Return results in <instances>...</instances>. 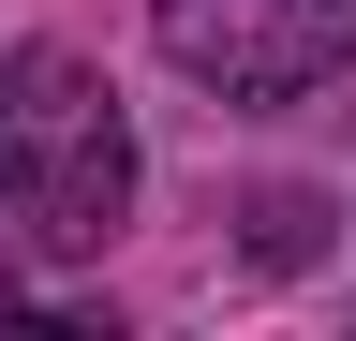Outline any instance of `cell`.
Masks as SVG:
<instances>
[{"instance_id":"obj_2","label":"cell","mask_w":356,"mask_h":341,"mask_svg":"<svg viewBox=\"0 0 356 341\" xmlns=\"http://www.w3.org/2000/svg\"><path fill=\"white\" fill-rule=\"evenodd\" d=\"M149 30L222 104H297L356 60V0H149Z\"/></svg>"},{"instance_id":"obj_1","label":"cell","mask_w":356,"mask_h":341,"mask_svg":"<svg viewBox=\"0 0 356 341\" xmlns=\"http://www.w3.org/2000/svg\"><path fill=\"white\" fill-rule=\"evenodd\" d=\"M134 223V119L74 45L0 60V252L15 267H89Z\"/></svg>"}]
</instances>
